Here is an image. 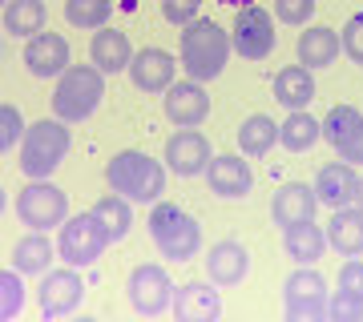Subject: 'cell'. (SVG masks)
<instances>
[{"instance_id":"23","label":"cell","mask_w":363,"mask_h":322,"mask_svg":"<svg viewBox=\"0 0 363 322\" xmlns=\"http://www.w3.org/2000/svg\"><path fill=\"white\" fill-rule=\"evenodd\" d=\"M327 246L343 258H359L363 254V209L359 206H343L331 209L327 222Z\"/></svg>"},{"instance_id":"9","label":"cell","mask_w":363,"mask_h":322,"mask_svg":"<svg viewBox=\"0 0 363 322\" xmlns=\"http://www.w3.org/2000/svg\"><path fill=\"white\" fill-rule=\"evenodd\" d=\"M174 290L178 286L169 282L166 266H157V262H142V266H133L130 278H125V298H130V306L142 314V318H157V314H166L174 306Z\"/></svg>"},{"instance_id":"2","label":"cell","mask_w":363,"mask_h":322,"mask_svg":"<svg viewBox=\"0 0 363 322\" xmlns=\"http://www.w3.org/2000/svg\"><path fill=\"white\" fill-rule=\"evenodd\" d=\"M105 185L138 206H154L166 193V161H154L142 149H121L105 166Z\"/></svg>"},{"instance_id":"37","label":"cell","mask_w":363,"mask_h":322,"mask_svg":"<svg viewBox=\"0 0 363 322\" xmlns=\"http://www.w3.org/2000/svg\"><path fill=\"white\" fill-rule=\"evenodd\" d=\"M339 40H343V52H347L355 64H363V13H355L343 25V33H339Z\"/></svg>"},{"instance_id":"35","label":"cell","mask_w":363,"mask_h":322,"mask_svg":"<svg viewBox=\"0 0 363 322\" xmlns=\"http://www.w3.org/2000/svg\"><path fill=\"white\" fill-rule=\"evenodd\" d=\"M327 318L331 322H359L363 318V298L351 294V290H331V298H327Z\"/></svg>"},{"instance_id":"34","label":"cell","mask_w":363,"mask_h":322,"mask_svg":"<svg viewBox=\"0 0 363 322\" xmlns=\"http://www.w3.org/2000/svg\"><path fill=\"white\" fill-rule=\"evenodd\" d=\"M25 113H21V105L13 101H4L0 105V154H9V149H16V145L25 142Z\"/></svg>"},{"instance_id":"32","label":"cell","mask_w":363,"mask_h":322,"mask_svg":"<svg viewBox=\"0 0 363 322\" xmlns=\"http://www.w3.org/2000/svg\"><path fill=\"white\" fill-rule=\"evenodd\" d=\"M109 13H113L109 0H65V21L73 28H81V33H97V28H105Z\"/></svg>"},{"instance_id":"18","label":"cell","mask_w":363,"mask_h":322,"mask_svg":"<svg viewBox=\"0 0 363 322\" xmlns=\"http://www.w3.org/2000/svg\"><path fill=\"white\" fill-rule=\"evenodd\" d=\"M178 64L166 49H138L133 52V61H130V81H133V89L138 93H166L169 85H174V73H178Z\"/></svg>"},{"instance_id":"19","label":"cell","mask_w":363,"mask_h":322,"mask_svg":"<svg viewBox=\"0 0 363 322\" xmlns=\"http://www.w3.org/2000/svg\"><path fill=\"white\" fill-rule=\"evenodd\" d=\"M315 214H319V193H315V185L286 181V185L274 190V197H271V222L279 226V230L298 226V222H315Z\"/></svg>"},{"instance_id":"10","label":"cell","mask_w":363,"mask_h":322,"mask_svg":"<svg viewBox=\"0 0 363 322\" xmlns=\"http://www.w3.org/2000/svg\"><path fill=\"white\" fill-rule=\"evenodd\" d=\"M230 40H234V52L247 57V61H267L274 52V16L259 4H247L238 8L234 16V28H230Z\"/></svg>"},{"instance_id":"40","label":"cell","mask_w":363,"mask_h":322,"mask_svg":"<svg viewBox=\"0 0 363 322\" xmlns=\"http://www.w3.org/2000/svg\"><path fill=\"white\" fill-rule=\"evenodd\" d=\"M218 4H230V8H247V4H255V0H218Z\"/></svg>"},{"instance_id":"41","label":"cell","mask_w":363,"mask_h":322,"mask_svg":"<svg viewBox=\"0 0 363 322\" xmlns=\"http://www.w3.org/2000/svg\"><path fill=\"white\" fill-rule=\"evenodd\" d=\"M355 206L363 209V178H359V190H355Z\"/></svg>"},{"instance_id":"26","label":"cell","mask_w":363,"mask_h":322,"mask_svg":"<svg viewBox=\"0 0 363 322\" xmlns=\"http://www.w3.org/2000/svg\"><path fill=\"white\" fill-rule=\"evenodd\" d=\"M274 101L283 105V109H307L315 101V77L307 64H286L279 69V77H274Z\"/></svg>"},{"instance_id":"16","label":"cell","mask_w":363,"mask_h":322,"mask_svg":"<svg viewBox=\"0 0 363 322\" xmlns=\"http://www.w3.org/2000/svg\"><path fill=\"white\" fill-rule=\"evenodd\" d=\"M69 64H73V52H69V40L61 33H37V37L25 40V69L33 77L49 81V77H61Z\"/></svg>"},{"instance_id":"29","label":"cell","mask_w":363,"mask_h":322,"mask_svg":"<svg viewBox=\"0 0 363 322\" xmlns=\"http://www.w3.org/2000/svg\"><path fill=\"white\" fill-rule=\"evenodd\" d=\"M319 137H323V121H315L307 109H295L279 125V145H283L286 154H307Z\"/></svg>"},{"instance_id":"5","label":"cell","mask_w":363,"mask_h":322,"mask_svg":"<svg viewBox=\"0 0 363 322\" xmlns=\"http://www.w3.org/2000/svg\"><path fill=\"white\" fill-rule=\"evenodd\" d=\"M73 149V133H69V121L61 117H45L37 125H28L25 142H21V169L25 178L40 181V178H52L61 161L69 157Z\"/></svg>"},{"instance_id":"24","label":"cell","mask_w":363,"mask_h":322,"mask_svg":"<svg viewBox=\"0 0 363 322\" xmlns=\"http://www.w3.org/2000/svg\"><path fill=\"white\" fill-rule=\"evenodd\" d=\"M52 258H61V254H57V246L49 242V234L45 230H28L25 238L13 246L9 266H16L21 274H37V278H45V274L52 270Z\"/></svg>"},{"instance_id":"6","label":"cell","mask_w":363,"mask_h":322,"mask_svg":"<svg viewBox=\"0 0 363 322\" xmlns=\"http://www.w3.org/2000/svg\"><path fill=\"white\" fill-rule=\"evenodd\" d=\"M109 246H113V238H109V230L101 226V218L93 209L65 218V226L57 230V254H61L65 266H77V270L93 266Z\"/></svg>"},{"instance_id":"8","label":"cell","mask_w":363,"mask_h":322,"mask_svg":"<svg viewBox=\"0 0 363 322\" xmlns=\"http://www.w3.org/2000/svg\"><path fill=\"white\" fill-rule=\"evenodd\" d=\"M327 278L315 266H295L283 282V314L286 322H319L327 318Z\"/></svg>"},{"instance_id":"7","label":"cell","mask_w":363,"mask_h":322,"mask_svg":"<svg viewBox=\"0 0 363 322\" xmlns=\"http://www.w3.org/2000/svg\"><path fill=\"white\" fill-rule=\"evenodd\" d=\"M16 218L25 222L28 230H61L69 218V197L61 185H52L49 178L33 181L28 178V185L21 193H16Z\"/></svg>"},{"instance_id":"21","label":"cell","mask_w":363,"mask_h":322,"mask_svg":"<svg viewBox=\"0 0 363 322\" xmlns=\"http://www.w3.org/2000/svg\"><path fill=\"white\" fill-rule=\"evenodd\" d=\"M355 190H359V173L347 161H331L315 173V193H319V206L327 209L355 206Z\"/></svg>"},{"instance_id":"27","label":"cell","mask_w":363,"mask_h":322,"mask_svg":"<svg viewBox=\"0 0 363 322\" xmlns=\"http://www.w3.org/2000/svg\"><path fill=\"white\" fill-rule=\"evenodd\" d=\"M339 52H343L339 33H331V28H323V25L307 28V33L298 37V64H307L311 73L315 69H331Z\"/></svg>"},{"instance_id":"4","label":"cell","mask_w":363,"mask_h":322,"mask_svg":"<svg viewBox=\"0 0 363 322\" xmlns=\"http://www.w3.org/2000/svg\"><path fill=\"white\" fill-rule=\"evenodd\" d=\"M105 97V73L97 64H69L65 73L57 77V89H52V113L69 121V125H81L97 113V105Z\"/></svg>"},{"instance_id":"3","label":"cell","mask_w":363,"mask_h":322,"mask_svg":"<svg viewBox=\"0 0 363 322\" xmlns=\"http://www.w3.org/2000/svg\"><path fill=\"white\" fill-rule=\"evenodd\" d=\"M150 238H154L157 254L169 262H194L202 254V226L194 214H186L174 202H154L150 209Z\"/></svg>"},{"instance_id":"14","label":"cell","mask_w":363,"mask_h":322,"mask_svg":"<svg viewBox=\"0 0 363 322\" xmlns=\"http://www.w3.org/2000/svg\"><path fill=\"white\" fill-rule=\"evenodd\" d=\"M162 113L169 125L178 129H198L210 117V97L202 81H174L162 97Z\"/></svg>"},{"instance_id":"25","label":"cell","mask_w":363,"mask_h":322,"mask_svg":"<svg viewBox=\"0 0 363 322\" xmlns=\"http://www.w3.org/2000/svg\"><path fill=\"white\" fill-rule=\"evenodd\" d=\"M283 250L295 266H315L327 250V230L315 226V222H298V226H286L283 230Z\"/></svg>"},{"instance_id":"15","label":"cell","mask_w":363,"mask_h":322,"mask_svg":"<svg viewBox=\"0 0 363 322\" xmlns=\"http://www.w3.org/2000/svg\"><path fill=\"white\" fill-rule=\"evenodd\" d=\"M206 185L222 202H242L255 190V169L238 154H214V161L206 166Z\"/></svg>"},{"instance_id":"11","label":"cell","mask_w":363,"mask_h":322,"mask_svg":"<svg viewBox=\"0 0 363 322\" xmlns=\"http://www.w3.org/2000/svg\"><path fill=\"white\" fill-rule=\"evenodd\" d=\"M323 142L339 154V161L363 166V113L355 105H331L323 117Z\"/></svg>"},{"instance_id":"30","label":"cell","mask_w":363,"mask_h":322,"mask_svg":"<svg viewBox=\"0 0 363 322\" xmlns=\"http://www.w3.org/2000/svg\"><path fill=\"white\" fill-rule=\"evenodd\" d=\"M274 145H279V125L267 113H250L238 125V149H242V157H267Z\"/></svg>"},{"instance_id":"38","label":"cell","mask_w":363,"mask_h":322,"mask_svg":"<svg viewBox=\"0 0 363 322\" xmlns=\"http://www.w3.org/2000/svg\"><path fill=\"white\" fill-rule=\"evenodd\" d=\"M198 8H202V0H162V16H166L169 25H190L198 21Z\"/></svg>"},{"instance_id":"22","label":"cell","mask_w":363,"mask_h":322,"mask_svg":"<svg viewBox=\"0 0 363 322\" xmlns=\"http://www.w3.org/2000/svg\"><path fill=\"white\" fill-rule=\"evenodd\" d=\"M89 61L101 69L105 77H113V73H125L130 69V61H133V45H130V37L125 33H117V28H97L93 33V40H89Z\"/></svg>"},{"instance_id":"13","label":"cell","mask_w":363,"mask_h":322,"mask_svg":"<svg viewBox=\"0 0 363 322\" xmlns=\"http://www.w3.org/2000/svg\"><path fill=\"white\" fill-rule=\"evenodd\" d=\"M40 314L45 318H65L85 302V282H81L77 266H65V270H49L40 278Z\"/></svg>"},{"instance_id":"31","label":"cell","mask_w":363,"mask_h":322,"mask_svg":"<svg viewBox=\"0 0 363 322\" xmlns=\"http://www.w3.org/2000/svg\"><path fill=\"white\" fill-rule=\"evenodd\" d=\"M130 206H133V202H130V197H121V193H105V197L93 202V214L101 218V226L109 230L113 242H121V238L133 230V209Z\"/></svg>"},{"instance_id":"28","label":"cell","mask_w":363,"mask_h":322,"mask_svg":"<svg viewBox=\"0 0 363 322\" xmlns=\"http://www.w3.org/2000/svg\"><path fill=\"white\" fill-rule=\"evenodd\" d=\"M45 0H4V33L9 37H37L45 33Z\"/></svg>"},{"instance_id":"1","label":"cell","mask_w":363,"mask_h":322,"mask_svg":"<svg viewBox=\"0 0 363 322\" xmlns=\"http://www.w3.org/2000/svg\"><path fill=\"white\" fill-rule=\"evenodd\" d=\"M230 52H234L230 33H226L218 21H206V16L190 21V25H186V33H182V45H178V57H182L186 77L202 81V85L226 73Z\"/></svg>"},{"instance_id":"36","label":"cell","mask_w":363,"mask_h":322,"mask_svg":"<svg viewBox=\"0 0 363 322\" xmlns=\"http://www.w3.org/2000/svg\"><path fill=\"white\" fill-rule=\"evenodd\" d=\"M315 16V0H274V21L298 28Z\"/></svg>"},{"instance_id":"39","label":"cell","mask_w":363,"mask_h":322,"mask_svg":"<svg viewBox=\"0 0 363 322\" xmlns=\"http://www.w3.org/2000/svg\"><path fill=\"white\" fill-rule=\"evenodd\" d=\"M339 286L363 298V254L359 258H347V262L339 266Z\"/></svg>"},{"instance_id":"20","label":"cell","mask_w":363,"mask_h":322,"mask_svg":"<svg viewBox=\"0 0 363 322\" xmlns=\"http://www.w3.org/2000/svg\"><path fill=\"white\" fill-rule=\"evenodd\" d=\"M250 274V250L234 238H222L206 250V278L214 286H242Z\"/></svg>"},{"instance_id":"12","label":"cell","mask_w":363,"mask_h":322,"mask_svg":"<svg viewBox=\"0 0 363 322\" xmlns=\"http://www.w3.org/2000/svg\"><path fill=\"white\" fill-rule=\"evenodd\" d=\"M210 161H214V149H210V137L202 129H178V133H169V142H166V169L169 173L198 178V173H206Z\"/></svg>"},{"instance_id":"33","label":"cell","mask_w":363,"mask_h":322,"mask_svg":"<svg viewBox=\"0 0 363 322\" xmlns=\"http://www.w3.org/2000/svg\"><path fill=\"white\" fill-rule=\"evenodd\" d=\"M21 278L25 274L16 270V266H4L0 270V322L21 318V310H25V282Z\"/></svg>"},{"instance_id":"17","label":"cell","mask_w":363,"mask_h":322,"mask_svg":"<svg viewBox=\"0 0 363 322\" xmlns=\"http://www.w3.org/2000/svg\"><path fill=\"white\" fill-rule=\"evenodd\" d=\"M169 314L178 322H218L222 318V298H218V290H214L210 278L206 282L194 278V282H182L178 290H174Z\"/></svg>"}]
</instances>
